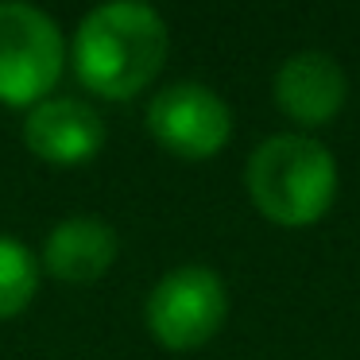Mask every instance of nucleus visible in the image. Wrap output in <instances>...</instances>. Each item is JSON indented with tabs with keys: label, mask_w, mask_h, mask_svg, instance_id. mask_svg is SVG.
<instances>
[{
	"label": "nucleus",
	"mask_w": 360,
	"mask_h": 360,
	"mask_svg": "<svg viewBox=\"0 0 360 360\" xmlns=\"http://www.w3.org/2000/svg\"><path fill=\"white\" fill-rule=\"evenodd\" d=\"M148 136L174 159L205 163L233 140V112L217 89L202 82H174L148 101Z\"/></svg>",
	"instance_id": "nucleus-5"
},
{
	"label": "nucleus",
	"mask_w": 360,
	"mask_h": 360,
	"mask_svg": "<svg viewBox=\"0 0 360 360\" xmlns=\"http://www.w3.org/2000/svg\"><path fill=\"white\" fill-rule=\"evenodd\" d=\"M337 159L306 132H275L248 155L244 186L264 221L279 229H310L337 202Z\"/></svg>",
	"instance_id": "nucleus-2"
},
{
	"label": "nucleus",
	"mask_w": 360,
	"mask_h": 360,
	"mask_svg": "<svg viewBox=\"0 0 360 360\" xmlns=\"http://www.w3.org/2000/svg\"><path fill=\"white\" fill-rule=\"evenodd\" d=\"M271 97L279 112L290 124L306 128H326L349 101V78L341 63L326 51H298L275 70Z\"/></svg>",
	"instance_id": "nucleus-7"
},
{
	"label": "nucleus",
	"mask_w": 360,
	"mask_h": 360,
	"mask_svg": "<svg viewBox=\"0 0 360 360\" xmlns=\"http://www.w3.org/2000/svg\"><path fill=\"white\" fill-rule=\"evenodd\" d=\"M117 256H120L117 229L109 221L94 217V213H74L47 233L39 267L66 287H89V283L109 275Z\"/></svg>",
	"instance_id": "nucleus-8"
},
{
	"label": "nucleus",
	"mask_w": 360,
	"mask_h": 360,
	"mask_svg": "<svg viewBox=\"0 0 360 360\" xmlns=\"http://www.w3.org/2000/svg\"><path fill=\"white\" fill-rule=\"evenodd\" d=\"M63 70L66 39L55 20L24 0H0V105L35 109L55 97Z\"/></svg>",
	"instance_id": "nucleus-3"
},
{
	"label": "nucleus",
	"mask_w": 360,
	"mask_h": 360,
	"mask_svg": "<svg viewBox=\"0 0 360 360\" xmlns=\"http://www.w3.org/2000/svg\"><path fill=\"white\" fill-rule=\"evenodd\" d=\"M24 148L47 167H86L105 148V120L82 97H47L24 117Z\"/></svg>",
	"instance_id": "nucleus-6"
},
{
	"label": "nucleus",
	"mask_w": 360,
	"mask_h": 360,
	"mask_svg": "<svg viewBox=\"0 0 360 360\" xmlns=\"http://www.w3.org/2000/svg\"><path fill=\"white\" fill-rule=\"evenodd\" d=\"M229 318V290L213 267H171L143 302V326L163 349L194 352L221 333Z\"/></svg>",
	"instance_id": "nucleus-4"
},
{
	"label": "nucleus",
	"mask_w": 360,
	"mask_h": 360,
	"mask_svg": "<svg viewBox=\"0 0 360 360\" xmlns=\"http://www.w3.org/2000/svg\"><path fill=\"white\" fill-rule=\"evenodd\" d=\"M39 295V259L24 240L0 233V321L20 318Z\"/></svg>",
	"instance_id": "nucleus-9"
},
{
	"label": "nucleus",
	"mask_w": 360,
	"mask_h": 360,
	"mask_svg": "<svg viewBox=\"0 0 360 360\" xmlns=\"http://www.w3.org/2000/svg\"><path fill=\"white\" fill-rule=\"evenodd\" d=\"M171 51L167 20L143 0H109L82 16L70 43L78 82L101 101H132L159 78Z\"/></svg>",
	"instance_id": "nucleus-1"
}]
</instances>
